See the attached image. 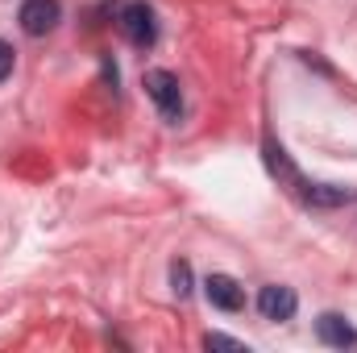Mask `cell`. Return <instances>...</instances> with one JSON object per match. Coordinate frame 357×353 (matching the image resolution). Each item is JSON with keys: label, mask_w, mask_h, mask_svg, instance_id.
Wrapping results in <instances>:
<instances>
[{"label": "cell", "mask_w": 357, "mask_h": 353, "mask_svg": "<svg viewBox=\"0 0 357 353\" xmlns=\"http://www.w3.org/2000/svg\"><path fill=\"white\" fill-rule=\"evenodd\" d=\"M146 96L158 104V112H162V121H171L178 125V117H183V88H178V80L171 71H162V67H154V71H146Z\"/></svg>", "instance_id": "obj_1"}, {"label": "cell", "mask_w": 357, "mask_h": 353, "mask_svg": "<svg viewBox=\"0 0 357 353\" xmlns=\"http://www.w3.org/2000/svg\"><path fill=\"white\" fill-rule=\"evenodd\" d=\"M121 33L137 46V50H150L154 42H158V21H154V13L142 4V0H133V4H125L121 8Z\"/></svg>", "instance_id": "obj_2"}, {"label": "cell", "mask_w": 357, "mask_h": 353, "mask_svg": "<svg viewBox=\"0 0 357 353\" xmlns=\"http://www.w3.org/2000/svg\"><path fill=\"white\" fill-rule=\"evenodd\" d=\"M59 17H63L59 0H25L21 13H17V21H21V29H25L29 38H46V33L59 25Z\"/></svg>", "instance_id": "obj_3"}, {"label": "cell", "mask_w": 357, "mask_h": 353, "mask_svg": "<svg viewBox=\"0 0 357 353\" xmlns=\"http://www.w3.org/2000/svg\"><path fill=\"white\" fill-rule=\"evenodd\" d=\"M204 295H208V303L220 308V312H241V308H245V291H241V283H237L233 274H208V278H204Z\"/></svg>", "instance_id": "obj_4"}, {"label": "cell", "mask_w": 357, "mask_h": 353, "mask_svg": "<svg viewBox=\"0 0 357 353\" xmlns=\"http://www.w3.org/2000/svg\"><path fill=\"white\" fill-rule=\"evenodd\" d=\"M299 195L312 204V208H345V204H354L357 191L354 187H345V183H299Z\"/></svg>", "instance_id": "obj_5"}, {"label": "cell", "mask_w": 357, "mask_h": 353, "mask_svg": "<svg viewBox=\"0 0 357 353\" xmlns=\"http://www.w3.org/2000/svg\"><path fill=\"white\" fill-rule=\"evenodd\" d=\"M295 308H299V295H295L291 287H282V283H270V287L258 291V312H262L266 320H291Z\"/></svg>", "instance_id": "obj_6"}, {"label": "cell", "mask_w": 357, "mask_h": 353, "mask_svg": "<svg viewBox=\"0 0 357 353\" xmlns=\"http://www.w3.org/2000/svg\"><path fill=\"white\" fill-rule=\"evenodd\" d=\"M316 337H320L324 345H333V350H354L357 345V329L341 316V312H324V316L316 320Z\"/></svg>", "instance_id": "obj_7"}, {"label": "cell", "mask_w": 357, "mask_h": 353, "mask_svg": "<svg viewBox=\"0 0 357 353\" xmlns=\"http://www.w3.org/2000/svg\"><path fill=\"white\" fill-rule=\"evenodd\" d=\"M171 291H175L178 299L191 295V266L187 262H171Z\"/></svg>", "instance_id": "obj_8"}, {"label": "cell", "mask_w": 357, "mask_h": 353, "mask_svg": "<svg viewBox=\"0 0 357 353\" xmlns=\"http://www.w3.org/2000/svg\"><path fill=\"white\" fill-rule=\"evenodd\" d=\"M204 350H245V345L233 341V337H225V333H208L204 337Z\"/></svg>", "instance_id": "obj_9"}, {"label": "cell", "mask_w": 357, "mask_h": 353, "mask_svg": "<svg viewBox=\"0 0 357 353\" xmlns=\"http://www.w3.org/2000/svg\"><path fill=\"white\" fill-rule=\"evenodd\" d=\"M13 59H17V50H13L8 42H0V84L13 75Z\"/></svg>", "instance_id": "obj_10"}]
</instances>
